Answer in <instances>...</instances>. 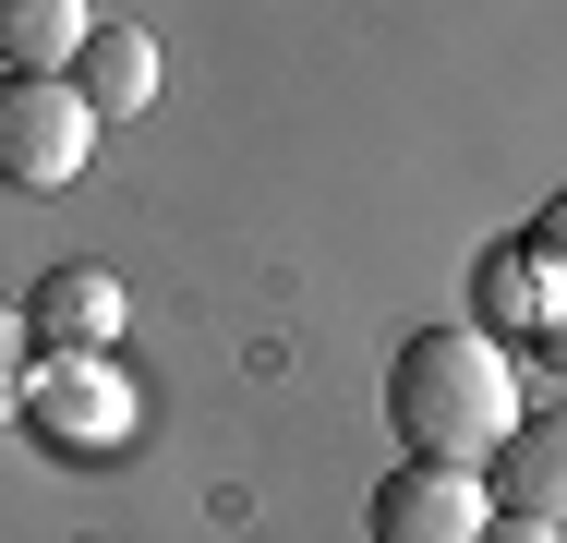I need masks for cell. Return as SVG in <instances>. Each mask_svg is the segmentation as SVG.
Returning a JSON list of instances; mask_svg holds the SVG:
<instances>
[{"mask_svg":"<svg viewBox=\"0 0 567 543\" xmlns=\"http://www.w3.org/2000/svg\"><path fill=\"white\" fill-rule=\"evenodd\" d=\"M362 520H374V543H483L495 495H483L471 471H447V459H399Z\"/></svg>","mask_w":567,"mask_h":543,"instance_id":"cell-4","label":"cell"},{"mask_svg":"<svg viewBox=\"0 0 567 543\" xmlns=\"http://www.w3.org/2000/svg\"><path fill=\"white\" fill-rule=\"evenodd\" d=\"M85 157H97V109L73 73H0V182L12 194H61V182H85Z\"/></svg>","mask_w":567,"mask_h":543,"instance_id":"cell-2","label":"cell"},{"mask_svg":"<svg viewBox=\"0 0 567 543\" xmlns=\"http://www.w3.org/2000/svg\"><path fill=\"white\" fill-rule=\"evenodd\" d=\"M24 423L49 434L61 459H121V434H133V387L110 375V350H85V362H37Z\"/></svg>","mask_w":567,"mask_h":543,"instance_id":"cell-3","label":"cell"},{"mask_svg":"<svg viewBox=\"0 0 567 543\" xmlns=\"http://www.w3.org/2000/svg\"><path fill=\"white\" fill-rule=\"evenodd\" d=\"M556 303H567V278L544 266V254H532V242H495V254L471 266V326H483L495 350H532Z\"/></svg>","mask_w":567,"mask_h":543,"instance_id":"cell-7","label":"cell"},{"mask_svg":"<svg viewBox=\"0 0 567 543\" xmlns=\"http://www.w3.org/2000/svg\"><path fill=\"white\" fill-rule=\"evenodd\" d=\"M85 37H97L85 0H0V61H12V73H73Z\"/></svg>","mask_w":567,"mask_h":543,"instance_id":"cell-8","label":"cell"},{"mask_svg":"<svg viewBox=\"0 0 567 543\" xmlns=\"http://www.w3.org/2000/svg\"><path fill=\"white\" fill-rule=\"evenodd\" d=\"M483 495H495L507 520L567 532V399H556V411H519V434L483 459Z\"/></svg>","mask_w":567,"mask_h":543,"instance_id":"cell-6","label":"cell"},{"mask_svg":"<svg viewBox=\"0 0 567 543\" xmlns=\"http://www.w3.org/2000/svg\"><path fill=\"white\" fill-rule=\"evenodd\" d=\"M386 423H399L411 459L483 471V459L519 434V350H495L483 326H423V338H399V362H386Z\"/></svg>","mask_w":567,"mask_h":543,"instance_id":"cell-1","label":"cell"},{"mask_svg":"<svg viewBox=\"0 0 567 543\" xmlns=\"http://www.w3.org/2000/svg\"><path fill=\"white\" fill-rule=\"evenodd\" d=\"M483 543H567V532H544V520H507V508H495V520H483Z\"/></svg>","mask_w":567,"mask_h":543,"instance_id":"cell-13","label":"cell"},{"mask_svg":"<svg viewBox=\"0 0 567 543\" xmlns=\"http://www.w3.org/2000/svg\"><path fill=\"white\" fill-rule=\"evenodd\" d=\"M24 387H37V338H24V303H0V423L24 411Z\"/></svg>","mask_w":567,"mask_h":543,"instance_id":"cell-10","label":"cell"},{"mask_svg":"<svg viewBox=\"0 0 567 543\" xmlns=\"http://www.w3.org/2000/svg\"><path fill=\"white\" fill-rule=\"evenodd\" d=\"M519 242H532V254H544V266H556V278H567V194H556V206H544V217H532Z\"/></svg>","mask_w":567,"mask_h":543,"instance_id":"cell-11","label":"cell"},{"mask_svg":"<svg viewBox=\"0 0 567 543\" xmlns=\"http://www.w3.org/2000/svg\"><path fill=\"white\" fill-rule=\"evenodd\" d=\"M73 85L97 121H133V109H157V49L133 37V24H97L85 37V61H73Z\"/></svg>","mask_w":567,"mask_h":543,"instance_id":"cell-9","label":"cell"},{"mask_svg":"<svg viewBox=\"0 0 567 543\" xmlns=\"http://www.w3.org/2000/svg\"><path fill=\"white\" fill-rule=\"evenodd\" d=\"M121 278L110 266H49L37 290H24V338L49 350V362H85V350H121Z\"/></svg>","mask_w":567,"mask_h":543,"instance_id":"cell-5","label":"cell"},{"mask_svg":"<svg viewBox=\"0 0 567 543\" xmlns=\"http://www.w3.org/2000/svg\"><path fill=\"white\" fill-rule=\"evenodd\" d=\"M532 362H544V375H556V387H567V303H556V315H544V338H532Z\"/></svg>","mask_w":567,"mask_h":543,"instance_id":"cell-12","label":"cell"}]
</instances>
